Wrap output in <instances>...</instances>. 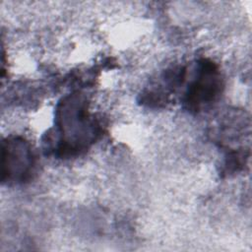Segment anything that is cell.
<instances>
[{
  "label": "cell",
  "mask_w": 252,
  "mask_h": 252,
  "mask_svg": "<svg viewBox=\"0 0 252 252\" xmlns=\"http://www.w3.org/2000/svg\"><path fill=\"white\" fill-rule=\"evenodd\" d=\"M55 123L59 134L58 153L62 156L82 153L98 135V125L79 94H70L59 102Z\"/></svg>",
  "instance_id": "cell-1"
},
{
  "label": "cell",
  "mask_w": 252,
  "mask_h": 252,
  "mask_svg": "<svg viewBox=\"0 0 252 252\" xmlns=\"http://www.w3.org/2000/svg\"><path fill=\"white\" fill-rule=\"evenodd\" d=\"M1 180L23 183L29 180L35 168V157L31 144L21 137H10L2 142Z\"/></svg>",
  "instance_id": "cell-2"
},
{
  "label": "cell",
  "mask_w": 252,
  "mask_h": 252,
  "mask_svg": "<svg viewBox=\"0 0 252 252\" xmlns=\"http://www.w3.org/2000/svg\"><path fill=\"white\" fill-rule=\"evenodd\" d=\"M222 87V77L218 66L209 59H202L198 63L194 80L188 86L184 103L189 110L200 111L220 96Z\"/></svg>",
  "instance_id": "cell-3"
}]
</instances>
